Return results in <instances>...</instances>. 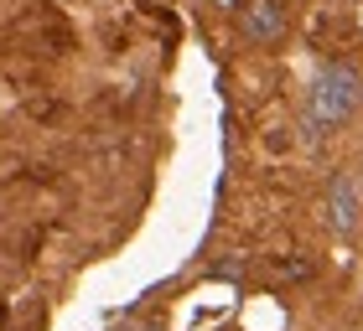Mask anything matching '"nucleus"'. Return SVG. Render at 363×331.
<instances>
[{"label": "nucleus", "mask_w": 363, "mask_h": 331, "mask_svg": "<svg viewBox=\"0 0 363 331\" xmlns=\"http://www.w3.org/2000/svg\"><path fill=\"white\" fill-rule=\"evenodd\" d=\"M327 223L337 228V233H353L358 228V187H353V176H333L327 181Z\"/></svg>", "instance_id": "3"}, {"label": "nucleus", "mask_w": 363, "mask_h": 331, "mask_svg": "<svg viewBox=\"0 0 363 331\" xmlns=\"http://www.w3.org/2000/svg\"><path fill=\"white\" fill-rule=\"evenodd\" d=\"M353 187H358V197H363V176H358V181H353Z\"/></svg>", "instance_id": "4"}, {"label": "nucleus", "mask_w": 363, "mask_h": 331, "mask_svg": "<svg viewBox=\"0 0 363 331\" xmlns=\"http://www.w3.org/2000/svg\"><path fill=\"white\" fill-rule=\"evenodd\" d=\"M239 26H244V37H250V42L270 47V42L286 37V6H280V0H250L244 16H239Z\"/></svg>", "instance_id": "2"}, {"label": "nucleus", "mask_w": 363, "mask_h": 331, "mask_svg": "<svg viewBox=\"0 0 363 331\" xmlns=\"http://www.w3.org/2000/svg\"><path fill=\"white\" fill-rule=\"evenodd\" d=\"M135 331H161V326H135Z\"/></svg>", "instance_id": "5"}, {"label": "nucleus", "mask_w": 363, "mask_h": 331, "mask_svg": "<svg viewBox=\"0 0 363 331\" xmlns=\"http://www.w3.org/2000/svg\"><path fill=\"white\" fill-rule=\"evenodd\" d=\"M358 98H363V78L353 68H322L317 83L306 88V135L322 140V135H333L337 124H348Z\"/></svg>", "instance_id": "1"}]
</instances>
